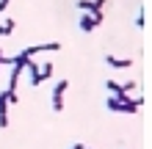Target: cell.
Segmentation results:
<instances>
[{"instance_id":"cell-1","label":"cell","mask_w":152,"mask_h":149,"mask_svg":"<svg viewBox=\"0 0 152 149\" xmlns=\"http://www.w3.org/2000/svg\"><path fill=\"white\" fill-rule=\"evenodd\" d=\"M108 110H113V113H138V108L144 105V97H130L127 102H119L116 97H108Z\"/></svg>"},{"instance_id":"cell-2","label":"cell","mask_w":152,"mask_h":149,"mask_svg":"<svg viewBox=\"0 0 152 149\" xmlns=\"http://www.w3.org/2000/svg\"><path fill=\"white\" fill-rule=\"evenodd\" d=\"M61 44L58 41H47V44H28V47H22L17 55L20 58H33V55H39V52H58Z\"/></svg>"},{"instance_id":"cell-3","label":"cell","mask_w":152,"mask_h":149,"mask_svg":"<svg viewBox=\"0 0 152 149\" xmlns=\"http://www.w3.org/2000/svg\"><path fill=\"white\" fill-rule=\"evenodd\" d=\"M69 89V80H58L53 86V97H50V105H53V113H61L64 110V94Z\"/></svg>"},{"instance_id":"cell-4","label":"cell","mask_w":152,"mask_h":149,"mask_svg":"<svg viewBox=\"0 0 152 149\" xmlns=\"http://www.w3.org/2000/svg\"><path fill=\"white\" fill-rule=\"evenodd\" d=\"M100 22H102V11L100 14H86V11H80V31L83 33H91V31H97L100 28Z\"/></svg>"},{"instance_id":"cell-5","label":"cell","mask_w":152,"mask_h":149,"mask_svg":"<svg viewBox=\"0 0 152 149\" xmlns=\"http://www.w3.org/2000/svg\"><path fill=\"white\" fill-rule=\"evenodd\" d=\"M22 69L28 72V80H31V86H33V89L44 83V80H42V69H39V64H36L33 58H25V61H22Z\"/></svg>"},{"instance_id":"cell-6","label":"cell","mask_w":152,"mask_h":149,"mask_svg":"<svg viewBox=\"0 0 152 149\" xmlns=\"http://www.w3.org/2000/svg\"><path fill=\"white\" fill-rule=\"evenodd\" d=\"M105 3H108V0H75V6L80 11H86V14H100Z\"/></svg>"},{"instance_id":"cell-7","label":"cell","mask_w":152,"mask_h":149,"mask_svg":"<svg viewBox=\"0 0 152 149\" xmlns=\"http://www.w3.org/2000/svg\"><path fill=\"white\" fill-rule=\"evenodd\" d=\"M105 64L111 69H130L133 66V58H116V55H105Z\"/></svg>"},{"instance_id":"cell-8","label":"cell","mask_w":152,"mask_h":149,"mask_svg":"<svg viewBox=\"0 0 152 149\" xmlns=\"http://www.w3.org/2000/svg\"><path fill=\"white\" fill-rule=\"evenodd\" d=\"M133 25H136V28H147V11H144V8L136 14V22H133Z\"/></svg>"},{"instance_id":"cell-9","label":"cell","mask_w":152,"mask_h":149,"mask_svg":"<svg viewBox=\"0 0 152 149\" xmlns=\"http://www.w3.org/2000/svg\"><path fill=\"white\" fill-rule=\"evenodd\" d=\"M0 28H3V36H8V33H14L17 25H14V20H3V22H0Z\"/></svg>"},{"instance_id":"cell-10","label":"cell","mask_w":152,"mask_h":149,"mask_svg":"<svg viewBox=\"0 0 152 149\" xmlns=\"http://www.w3.org/2000/svg\"><path fill=\"white\" fill-rule=\"evenodd\" d=\"M105 89H108L111 94H119V91H124V89H122V86L116 83V80H105Z\"/></svg>"},{"instance_id":"cell-11","label":"cell","mask_w":152,"mask_h":149,"mask_svg":"<svg viewBox=\"0 0 152 149\" xmlns=\"http://www.w3.org/2000/svg\"><path fill=\"white\" fill-rule=\"evenodd\" d=\"M39 66H42V80L53 77V64H39Z\"/></svg>"},{"instance_id":"cell-12","label":"cell","mask_w":152,"mask_h":149,"mask_svg":"<svg viewBox=\"0 0 152 149\" xmlns=\"http://www.w3.org/2000/svg\"><path fill=\"white\" fill-rule=\"evenodd\" d=\"M8 3H11V0H0V14H3L6 8H8Z\"/></svg>"},{"instance_id":"cell-13","label":"cell","mask_w":152,"mask_h":149,"mask_svg":"<svg viewBox=\"0 0 152 149\" xmlns=\"http://www.w3.org/2000/svg\"><path fill=\"white\" fill-rule=\"evenodd\" d=\"M69 149H86V146H83V144H77V141H75V144H72V146H69Z\"/></svg>"},{"instance_id":"cell-14","label":"cell","mask_w":152,"mask_h":149,"mask_svg":"<svg viewBox=\"0 0 152 149\" xmlns=\"http://www.w3.org/2000/svg\"><path fill=\"white\" fill-rule=\"evenodd\" d=\"M0 36H3V28H0Z\"/></svg>"}]
</instances>
